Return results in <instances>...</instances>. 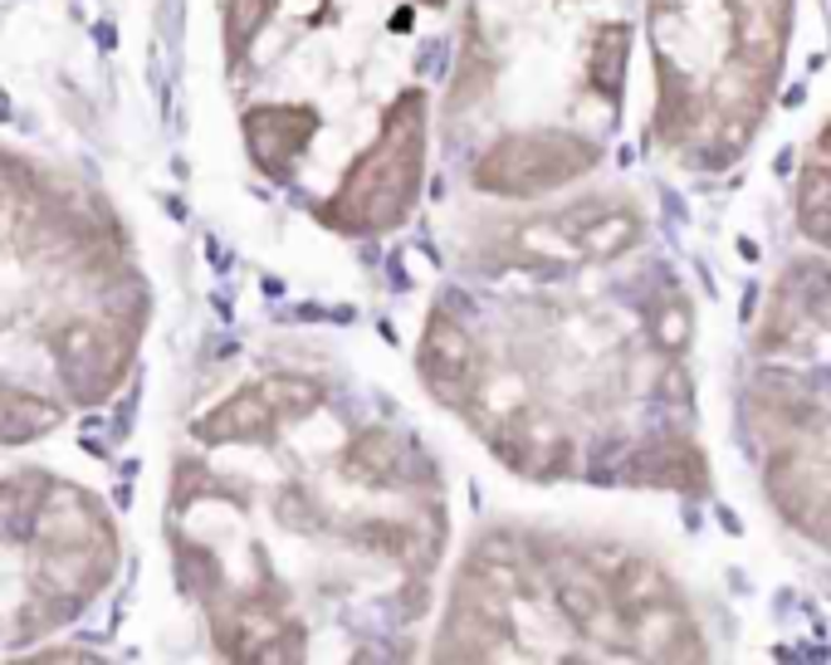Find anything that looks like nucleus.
<instances>
[{"label":"nucleus","mask_w":831,"mask_h":665,"mask_svg":"<svg viewBox=\"0 0 831 665\" xmlns=\"http://www.w3.org/2000/svg\"><path fill=\"white\" fill-rule=\"evenodd\" d=\"M656 60V142L720 172L754 142L778 94L792 0H641Z\"/></svg>","instance_id":"obj_5"},{"label":"nucleus","mask_w":831,"mask_h":665,"mask_svg":"<svg viewBox=\"0 0 831 665\" xmlns=\"http://www.w3.org/2000/svg\"><path fill=\"white\" fill-rule=\"evenodd\" d=\"M744 441L802 538L831 554V259L782 275L744 377Z\"/></svg>","instance_id":"obj_6"},{"label":"nucleus","mask_w":831,"mask_h":665,"mask_svg":"<svg viewBox=\"0 0 831 665\" xmlns=\"http://www.w3.org/2000/svg\"><path fill=\"white\" fill-rule=\"evenodd\" d=\"M641 235L626 196L563 201L430 303L420 382L514 475L700 484L694 313Z\"/></svg>","instance_id":"obj_1"},{"label":"nucleus","mask_w":831,"mask_h":665,"mask_svg":"<svg viewBox=\"0 0 831 665\" xmlns=\"http://www.w3.org/2000/svg\"><path fill=\"white\" fill-rule=\"evenodd\" d=\"M797 225H802L807 240L831 255V122L822 128L812 162L797 182Z\"/></svg>","instance_id":"obj_7"},{"label":"nucleus","mask_w":831,"mask_h":665,"mask_svg":"<svg viewBox=\"0 0 831 665\" xmlns=\"http://www.w3.org/2000/svg\"><path fill=\"white\" fill-rule=\"evenodd\" d=\"M641 0H465L436 148L465 186L543 206L621 128Z\"/></svg>","instance_id":"obj_3"},{"label":"nucleus","mask_w":831,"mask_h":665,"mask_svg":"<svg viewBox=\"0 0 831 665\" xmlns=\"http://www.w3.org/2000/svg\"><path fill=\"white\" fill-rule=\"evenodd\" d=\"M455 0H231V25L284 20L275 60L294 78L245 108V142L259 172L309 186L328 230L372 240L416 211L436 152L440 60Z\"/></svg>","instance_id":"obj_2"},{"label":"nucleus","mask_w":831,"mask_h":665,"mask_svg":"<svg viewBox=\"0 0 831 665\" xmlns=\"http://www.w3.org/2000/svg\"><path fill=\"white\" fill-rule=\"evenodd\" d=\"M436 656L592 661L704 656L680 588L631 548L573 538H489L470 554Z\"/></svg>","instance_id":"obj_4"}]
</instances>
